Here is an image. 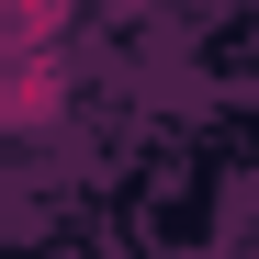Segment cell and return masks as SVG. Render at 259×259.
I'll return each mask as SVG.
<instances>
[{"label": "cell", "instance_id": "obj_1", "mask_svg": "<svg viewBox=\"0 0 259 259\" xmlns=\"http://www.w3.org/2000/svg\"><path fill=\"white\" fill-rule=\"evenodd\" d=\"M68 34V0H0V57H46Z\"/></svg>", "mask_w": 259, "mask_h": 259}, {"label": "cell", "instance_id": "obj_2", "mask_svg": "<svg viewBox=\"0 0 259 259\" xmlns=\"http://www.w3.org/2000/svg\"><path fill=\"white\" fill-rule=\"evenodd\" d=\"M46 113H57V79H46V57H23L0 79V124H46Z\"/></svg>", "mask_w": 259, "mask_h": 259}]
</instances>
